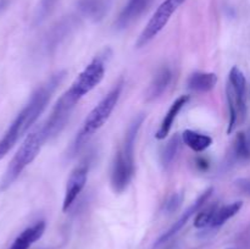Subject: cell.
<instances>
[{
  "mask_svg": "<svg viewBox=\"0 0 250 249\" xmlns=\"http://www.w3.org/2000/svg\"><path fill=\"white\" fill-rule=\"evenodd\" d=\"M65 76L66 71H59V72L50 76L49 80H46L43 84H41L34 90L33 94L29 98L28 103L17 114L7 131L0 139V160L14 148L15 144L27 133V131L38 120V117L43 114L46 105L49 104L51 97H53L54 92L61 84Z\"/></svg>",
  "mask_w": 250,
  "mask_h": 249,
  "instance_id": "1",
  "label": "cell"
},
{
  "mask_svg": "<svg viewBox=\"0 0 250 249\" xmlns=\"http://www.w3.org/2000/svg\"><path fill=\"white\" fill-rule=\"evenodd\" d=\"M122 89H124V81H120L115 84V87L98 103L97 106L89 112L87 119L84 120L82 129L76 136L75 142L70 148L71 155L77 154L81 149L83 148L88 139L93 136L97 131H99L106 121L109 120L110 115L112 114L114 109L119 103L120 97H121Z\"/></svg>",
  "mask_w": 250,
  "mask_h": 249,
  "instance_id": "2",
  "label": "cell"
},
{
  "mask_svg": "<svg viewBox=\"0 0 250 249\" xmlns=\"http://www.w3.org/2000/svg\"><path fill=\"white\" fill-rule=\"evenodd\" d=\"M45 142L46 138L44 136L42 127L36 128L31 133L27 134L23 143L21 144L19 150L16 151L14 158L11 159V161L7 165L6 171H5L4 176L0 181V190L1 192L9 189L14 185V182L23 172L24 168L38 156L39 151H41L42 146Z\"/></svg>",
  "mask_w": 250,
  "mask_h": 249,
  "instance_id": "3",
  "label": "cell"
},
{
  "mask_svg": "<svg viewBox=\"0 0 250 249\" xmlns=\"http://www.w3.org/2000/svg\"><path fill=\"white\" fill-rule=\"evenodd\" d=\"M107 50L103 51V54H99L95 56L89 63L84 67V70L77 76L71 87L66 90V94L75 100L76 103H80L84 95H87L90 90L94 89L98 84L103 81L105 75V61L107 58Z\"/></svg>",
  "mask_w": 250,
  "mask_h": 249,
  "instance_id": "4",
  "label": "cell"
},
{
  "mask_svg": "<svg viewBox=\"0 0 250 249\" xmlns=\"http://www.w3.org/2000/svg\"><path fill=\"white\" fill-rule=\"evenodd\" d=\"M186 0H165L161 2L160 6L156 9L151 19L144 27L141 36L136 42V48L141 49L150 43L159 33L164 29V27L170 21L171 16L175 14L176 10L185 2Z\"/></svg>",
  "mask_w": 250,
  "mask_h": 249,
  "instance_id": "5",
  "label": "cell"
},
{
  "mask_svg": "<svg viewBox=\"0 0 250 249\" xmlns=\"http://www.w3.org/2000/svg\"><path fill=\"white\" fill-rule=\"evenodd\" d=\"M76 105H77V103L73 102L66 93H63L59 98V100L54 105L53 110H51L50 116L46 119V121L42 126L46 141L56 137L62 131L63 127L67 124L68 119H70L71 112L76 107Z\"/></svg>",
  "mask_w": 250,
  "mask_h": 249,
  "instance_id": "6",
  "label": "cell"
},
{
  "mask_svg": "<svg viewBox=\"0 0 250 249\" xmlns=\"http://www.w3.org/2000/svg\"><path fill=\"white\" fill-rule=\"evenodd\" d=\"M134 176V160L129 159L120 148L115 154L111 166L110 183L115 193H124Z\"/></svg>",
  "mask_w": 250,
  "mask_h": 249,
  "instance_id": "7",
  "label": "cell"
},
{
  "mask_svg": "<svg viewBox=\"0 0 250 249\" xmlns=\"http://www.w3.org/2000/svg\"><path fill=\"white\" fill-rule=\"evenodd\" d=\"M212 193H214V188L212 187H209L208 189H205L204 192H203L202 194H200L199 197L195 199V202L193 203V204L190 205V207L188 208V209L186 210V211L183 212L180 217H178L177 221H176L175 224H173L172 226H171L170 228L165 232V233H163L158 239H156V242L154 243V249H158V248H160L161 246H165V244L167 243L170 239H172L173 237H175L176 234H177L178 232H180L181 229H182L183 227L187 225V222L189 221L190 217H192L193 215L197 214V212L199 211V210L202 209L205 204H207L208 200H209V198L211 197Z\"/></svg>",
  "mask_w": 250,
  "mask_h": 249,
  "instance_id": "8",
  "label": "cell"
},
{
  "mask_svg": "<svg viewBox=\"0 0 250 249\" xmlns=\"http://www.w3.org/2000/svg\"><path fill=\"white\" fill-rule=\"evenodd\" d=\"M87 178L88 164H81L77 167L73 168V171L71 172L70 177H68L67 180V185H66L65 197H63L62 202L63 212H66L71 207H72L75 200L77 199L80 193L82 192V189L84 188L85 183H87Z\"/></svg>",
  "mask_w": 250,
  "mask_h": 249,
  "instance_id": "9",
  "label": "cell"
},
{
  "mask_svg": "<svg viewBox=\"0 0 250 249\" xmlns=\"http://www.w3.org/2000/svg\"><path fill=\"white\" fill-rule=\"evenodd\" d=\"M229 84L233 93L234 99H236L239 121L242 124L247 117V81L244 73L237 66H233L229 71Z\"/></svg>",
  "mask_w": 250,
  "mask_h": 249,
  "instance_id": "10",
  "label": "cell"
},
{
  "mask_svg": "<svg viewBox=\"0 0 250 249\" xmlns=\"http://www.w3.org/2000/svg\"><path fill=\"white\" fill-rule=\"evenodd\" d=\"M151 0H128L115 21V28L121 31L133 23L150 5Z\"/></svg>",
  "mask_w": 250,
  "mask_h": 249,
  "instance_id": "11",
  "label": "cell"
},
{
  "mask_svg": "<svg viewBox=\"0 0 250 249\" xmlns=\"http://www.w3.org/2000/svg\"><path fill=\"white\" fill-rule=\"evenodd\" d=\"M172 81V71L168 66H163L156 71L146 90V100L154 102L164 94Z\"/></svg>",
  "mask_w": 250,
  "mask_h": 249,
  "instance_id": "12",
  "label": "cell"
},
{
  "mask_svg": "<svg viewBox=\"0 0 250 249\" xmlns=\"http://www.w3.org/2000/svg\"><path fill=\"white\" fill-rule=\"evenodd\" d=\"M46 224L44 220L37 221L36 224L31 225L29 227L24 228L19 236L16 237L9 249H29V247L33 243H36L45 232Z\"/></svg>",
  "mask_w": 250,
  "mask_h": 249,
  "instance_id": "13",
  "label": "cell"
},
{
  "mask_svg": "<svg viewBox=\"0 0 250 249\" xmlns=\"http://www.w3.org/2000/svg\"><path fill=\"white\" fill-rule=\"evenodd\" d=\"M189 99H190L189 95H181V97H178L177 99L172 103V105H171L170 109H168L167 114H166L165 117H164L160 127H159V129L156 131L155 133L156 139L161 141V139H165L166 137L168 136V133H170L171 131V127H172L176 117H177V115L180 114L181 110L185 107V105L189 102Z\"/></svg>",
  "mask_w": 250,
  "mask_h": 249,
  "instance_id": "14",
  "label": "cell"
},
{
  "mask_svg": "<svg viewBox=\"0 0 250 249\" xmlns=\"http://www.w3.org/2000/svg\"><path fill=\"white\" fill-rule=\"evenodd\" d=\"M217 78L216 73L212 72H194L188 78V88L197 93H207L214 89L216 85Z\"/></svg>",
  "mask_w": 250,
  "mask_h": 249,
  "instance_id": "15",
  "label": "cell"
},
{
  "mask_svg": "<svg viewBox=\"0 0 250 249\" xmlns=\"http://www.w3.org/2000/svg\"><path fill=\"white\" fill-rule=\"evenodd\" d=\"M182 143L186 144L188 148L192 149L193 151L197 153H202V151L207 150L210 145L212 144V138L208 134L199 133L193 129H186L182 134Z\"/></svg>",
  "mask_w": 250,
  "mask_h": 249,
  "instance_id": "16",
  "label": "cell"
},
{
  "mask_svg": "<svg viewBox=\"0 0 250 249\" xmlns=\"http://www.w3.org/2000/svg\"><path fill=\"white\" fill-rule=\"evenodd\" d=\"M181 144H182V137H181V134L176 133L164 145L163 150L160 153V161L164 170H168L173 165L178 153H180Z\"/></svg>",
  "mask_w": 250,
  "mask_h": 249,
  "instance_id": "17",
  "label": "cell"
},
{
  "mask_svg": "<svg viewBox=\"0 0 250 249\" xmlns=\"http://www.w3.org/2000/svg\"><path fill=\"white\" fill-rule=\"evenodd\" d=\"M243 207V203L242 202H234L231 204H227L225 207L219 208L215 212V216L212 219L211 225H210V228H219L222 225L226 224L231 217H233L234 215H237L239 212V210Z\"/></svg>",
  "mask_w": 250,
  "mask_h": 249,
  "instance_id": "18",
  "label": "cell"
},
{
  "mask_svg": "<svg viewBox=\"0 0 250 249\" xmlns=\"http://www.w3.org/2000/svg\"><path fill=\"white\" fill-rule=\"evenodd\" d=\"M217 209H219V204L216 202L211 203V204H208L207 203L197 212V216H195L194 222H193L194 227H197V228H208V227H210Z\"/></svg>",
  "mask_w": 250,
  "mask_h": 249,
  "instance_id": "19",
  "label": "cell"
},
{
  "mask_svg": "<svg viewBox=\"0 0 250 249\" xmlns=\"http://www.w3.org/2000/svg\"><path fill=\"white\" fill-rule=\"evenodd\" d=\"M226 95H227V104H229V128H227V133L231 134L233 132V129L236 128V126L238 124H241L239 121V114H238V107H237L236 99L233 97V93H232L231 87L227 83L226 88Z\"/></svg>",
  "mask_w": 250,
  "mask_h": 249,
  "instance_id": "20",
  "label": "cell"
},
{
  "mask_svg": "<svg viewBox=\"0 0 250 249\" xmlns=\"http://www.w3.org/2000/svg\"><path fill=\"white\" fill-rule=\"evenodd\" d=\"M71 23L70 21L62 22L61 24L56 26L53 31L50 32V36L46 39V48L48 49H55L61 42L63 41L66 36L68 34V31L71 29Z\"/></svg>",
  "mask_w": 250,
  "mask_h": 249,
  "instance_id": "21",
  "label": "cell"
},
{
  "mask_svg": "<svg viewBox=\"0 0 250 249\" xmlns=\"http://www.w3.org/2000/svg\"><path fill=\"white\" fill-rule=\"evenodd\" d=\"M183 199H185V194H183L182 192L172 193V194L167 198L165 204H164V211H165V214H175V212L180 209L181 205H182Z\"/></svg>",
  "mask_w": 250,
  "mask_h": 249,
  "instance_id": "22",
  "label": "cell"
},
{
  "mask_svg": "<svg viewBox=\"0 0 250 249\" xmlns=\"http://www.w3.org/2000/svg\"><path fill=\"white\" fill-rule=\"evenodd\" d=\"M58 1L59 0H42L41 4H39L38 6V10H37V22L43 21V20L50 14V11L54 9V6H55Z\"/></svg>",
  "mask_w": 250,
  "mask_h": 249,
  "instance_id": "23",
  "label": "cell"
},
{
  "mask_svg": "<svg viewBox=\"0 0 250 249\" xmlns=\"http://www.w3.org/2000/svg\"><path fill=\"white\" fill-rule=\"evenodd\" d=\"M238 243L243 249H250V225L242 232L238 238Z\"/></svg>",
  "mask_w": 250,
  "mask_h": 249,
  "instance_id": "24",
  "label": "cell"
},
{
  "mask_svg": "<svg viewBox=\"0 0 250 249\" xmlns=\"http://www.w3.org/2000/svg\"><path fill=\"white\" fill-rule=\"evenodd\" d=\"M195 166L199 171H208L210 164L205 158H197L195 159Z\"/></svg>",
  "mask_w": 250,
  "mask_h": 249,
  "instance_id": "25",
  "label": "cell"
},
{
  "mask_svg": "<svg viewBox=\"0 0 250 249\" xmlns=\"http://www.w3.org/2000/svg\"><path fill=\"white\" fill-rule=\"evenodd\" d=\"M237 187L241 190H243L244 193H249L250 194V181L246 180V178H242V180H238L236 182Z\"/></svg>",
  "mask_w": 250,
  "mask_h": 249,
  "instance_id": "26",
  "label": "cell"
},
{
  "mask_svg": "<svg viewBox=\"0 0 250 249\" xmlns=\"http://www.w3.org/2000/svg\"><path fill=\"white\" fill-rule=\"evenodd\" d=\"M2 5H4V1H0V9L2 7Z\"/></svg>",
  "mask_w": 250,
  "mask_h": 249,
  "instance_id": "27",
  "label": "cell"
},
{
  "mask_svg": "<svg viewBox=\"0 0 250 249\" xmlns=\"http://www.w3.org/2000/svg\"><path fill=\"white\" fill-rule=\"evenodd\" d=\"M166 249H172V248H171V247H168V248H166Z\"/></svg>",
  "mask_w": 250,
  "mask_h": 249,
  "instance_id": "28",
  "label": "cell"
}]
</instances>
